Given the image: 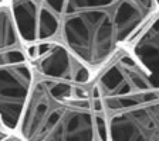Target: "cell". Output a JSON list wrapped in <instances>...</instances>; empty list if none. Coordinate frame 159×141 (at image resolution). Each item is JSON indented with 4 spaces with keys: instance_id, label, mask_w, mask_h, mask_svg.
<instances>
[{
    "instance_id": "1",
    "label": "cell",
    "mask_w": 159,
    "mask_h": 141,
    "mask_svg": "<svg viewBox=\"0 0 159 141\" xmlns=\"http://www.w3.org/2000/svg\"><path fill=\"white\" fill-rule=\"evenodd\" d=\"M17 135L23 141H107V112L93 83L34 76Z\"/></svg>"
},
{
    "instance_id": "2",
    "label": "cell",
    "mask_w": 159,
    "mask_h": 141,
    "mask_svg": "<svg viewBox=\"0 0 159 141\" xmlns=\"http://www.w3.org/2000/svg\"><path fill=\"white\" fill-rule=\"evenodd\" d=\"M93 88L107 113L159 100V13L97 73Z\"/></svg>"
},
{
    "instance_id": "3",
    "label": "cell",
    "mask_w": 159,
    "mask_h": 141,
    "mask_svg": "<svg viewBox=\"0 0 159 141\" xmlns=\"http://www.w3.org/2000/svg\"><path fill=\"white\" fill-rule=\"evenodd\" d=\"M27 58L34 76L40 78L93 83L97 76L93 69L57 39L27 44Z\"/></svg>"
},
{
    "instance_id": "4",
    "label": "cell",
    "mask_w": 159,
    "mask_h": 141,
    "mask_svg": "<svg viewBox=\"0 0 159 141\" xmlns=\"http://www.w3.org/2000/svg\"><path fill=\"white\" fill-rule=\"evenodd\" d=\"M33 82L29 61L0 66V140L17 134Z\"/></svg>"
},
{
    "instance_id": "5",
    "label": "cell",
    "mask_w": 159,
    "mask_h": 141,
    "mask_svg": "<svg viewBox=\"0 0 159 141\" xmlns=\"http://www.w3.org/2000/svg\"><path fill=\"white\" fill-rule=\"evenodd\" d=\"M107 141H159V100L107 113Z\"/></svg>"
},
{
    "instance_id": "6",
    "label": "cell",
    "mask_w": 159,
    "mask_h": 141,
    "mask_svg": "<svg viewBox=\"0 0 159 141\" xmlns=\"http://www.w3.org/2000/svg\"><path fill=\"white\" fill-rule=\"evenodd\" d=\"M64 0H11L20 34L24 43L56 39Z\"/></svg>"
},
{
    "instance_id": "7",
    "label": "cell",
    "mask_w": 159,
    "mask_h": 141,
    "mask_svg": "<svg viewBox=\"0 0 159 141\" xmlns=\"http://www.w3.org/2000/svg\"><path fill=\"white\" fill-rule=\"evenodd\" d=\"M27 61V44L20 34L11 4H3L0 6V66Z\"/></svg>"
},
{
    "instance_id": "8",
    "label": "cell",
    "mask_w": 159,
    "mask_h": 141,
    "mask_svg": "<svg viewBox=\"0 0 159 141\" xmlns=\"http://www.w3.org/2000/svg\"><path fill=\"white\" fill-rule=\"evenodd\" d=\"M0 141H23V140H21L17 134H13V135H9V137L3 138V140H0Z\"/></svg>"
},
{
    "instance_id": "9",
    "label": "cell",
    "mask_w": 159,
    "mask_h": 141,
    "mask_svg": "<svg viewBox=\"0 0 159 141\" xmlns=\"http://www.w3.org/2000/svg\"><path fill=\"white\" fill-rule=\"evenodd\" d=\"M11 0H0V6H3V4H9Z\"/></svg>"
}]
</instances>
